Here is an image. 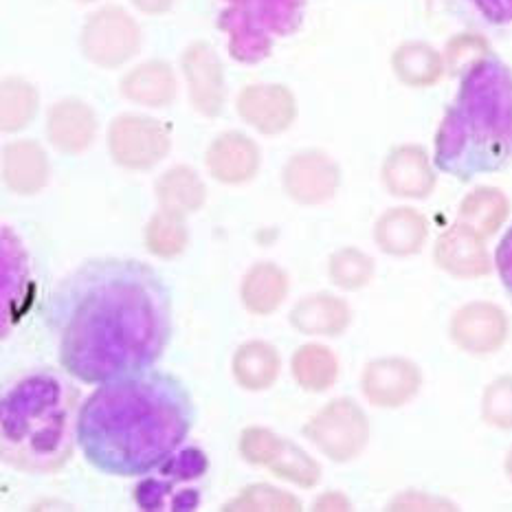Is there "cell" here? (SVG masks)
Returning a JSON list of instances; mask_svg holds the SVG:
<instances>
[{
  "label": "cell",
  "mask_w": 512,
  "mask_h": 512,
  "mask_svg": "<svg viewBox=\"0 0 512 512\" xmlns=\"http://www.w3.org/2000/svg\"><path fill=\"white\" fill-rule=\"evenodd\" d=\"M433 264L455 280H482L495 271V258L488 251V238L455 220L433 244Z\"/></svg>",
  "instance_id": "7c38bea8"
},
{
  "label": "cell",
  "mask_w": 512,
  "mask_h": 512,
  "mask_svg": "<svg viewBox=\"0 0 512 512\" xmlns=\"http://www.w3.org/2000/svg\"><path fill=\"white\" fill-rule=\"evenodd\" d=\"M139 49V31L121 11L95 16L84 31V51L102 66L126 62Z\"/></svg>",
  "instance_id": "2e32d148"
},
{
  "label": "cell",
  "mask_w": 512,
  "mask_h": 512,
  "mask_svg": "<svg viewBox=\"0 0 512 512\" xmlns=\"http://www.w3.org/2000/svg\"><path fill=\"white\" fill-rule=\"evenodd\" d=\"M174 75L168 64L148 62L124 80V93L132 102L146 106H165L174 99Z\"/></svg>",
  "instance_id": "f1b7e54d"
},
{
  "label": "cell",
  "mask_w": 512,
  "mask_h": 512,
  "mask_svg": "<svg viewBox=\"0 0 512 512\" xmlns=\"http://www.w3.org/2000/svg\"><path fill=\"white\" fill-rule=\"evenodd\" d=\"M154 196L159 200V209L187 218L205 205L207 187L192 168L176 165V168L161 174L157 185H154Z\"/></svg>",
  "instance_id": "4316f807"
},
{
  "label": "cell",
  "mask_w": 512,
  "mask_h": 512,
  "mask_svg": "<svg viewBox=\"0 0 512 512\" xmlns=\"http://www.w3.org/2000/svg\"><path fill=\"white\" fill-rule=\"evenodd\" d=\"M183 64L194 106L203 115H218L222 106V73L214 51L205 44H196L185 53Z\"/></svg>",
  "instance_id": "484cf974"
},
{
  "label": "cell",
  "mask_w": 512,
  "mask_h": 512,
  "mask_svg": "<svg viewBox=\"0 0 512 512\" xmlns=\"http://www.w3.org/2000/svg\"><path fill=\"white\" fill-rule=\"evenodd\" d=\"M31 266L27 251L22 249L16 233L9 227L3 229V337L7 326H16L27 313Z\"/></svg>",
  "instance_id": "ffe728a7"
},
{
  "label": "cell",
  "mask_w": 512,
  "mask_h": 512,
  "mask_svg": "<svg viewBox=\"0 0 512 512\" xmlns=\"http://www.w3.org/2000/svg\"><path fill=\"white\" fill-rule=\"evenodd\" d=\"M504 473H506V477H508V482L512 484V447L508 449L506 458H504Z\"/></svg>",
  "instance_id": "74e56055"
},
{
  "label": "cell",
  "mask_w": 512,
  "mask_h": 512,
  "mask_svg": "<svg viewBox=\"0 0 512 512\" xmlns=\"http://www.w3.org/2000/svg\"><path fill=\"white\" fill-rule=\"evenodd\" d=\"M77 418L80 389L69 374H22L5 389L0 403V458L20 473H60L73 458Z\"/></svg>",
  "instance_id": "277c9868"
},
{
  "label": "cell",
  "mask_w": 512,
  "mask_h": 512,
  "mask_svg": "<svg viewBox=\"0 0 512 512\" xmlns=\"http://www.w3.org/2000/svg\"><path fill=\"white\" fill-rule=\"evenodd\" d=\"M222 510H302V502L293 495L280 491V488L269 484H255L244 488V491L222 506Z\"/></svg>",
  "instance_id": "e575fe53"
},
{
  "label": "cell",
  "mask_w": 512,
  "mask_h": 512,
  "mask_svg": "<svg viewBox=\"0 0 512 512\" xmlns=\"http://www.w3.org/2000/svg\"><path fill=\"white\" fill-rule=\"evenodd\" d=\"M36 91L20 80H7L3 88V128L5 132L20 130L36 115Z\"/></svg>",
  "instance_id": "836d02e7"
},
{
  "label": "cell",
  "mask_w": 512,
  "mask_h": 512,
  "mask_svg": "<svg viewBox=\"0 0 512 512\" xmlns=\"http://www.w3.org/2000/svg\"><path fill=\"white\" fill-rule=\"evenodd\" d=\"M282 370L280 352L273 343L262 339H251L242 343L233 354L231 374L236 383L247 392H264L275 385Z\"/></svg>",
  "instance_id": "cb8c5ba5"
},
{
  "label": "cell",
  "mask_w": 512,
  "mask_h": 512,
  "mask_svg": "<svg viewBox=\"0 0 512 512\" xmlns=\"http://www.w3.org/2000/svg\"><path fill=\"white\" fill-rule=\"evenodd\" d=\"M282 181L288 198L297 205L315 207L335 198L341 185V170L328 154L306 150L286 163Z\"/></svg>",
  "instance_id": "4fadbf2b"
},
{
  "label": "cell",
  "mask_w": 512,
  "mask_h": 512,
  "mask_svg": "<svg viewBox=\"0 0 512 512\" xmlns=\"http://www.w3.org/2000/svg\"><path fill=\"white\" fill-rule=\"evenodd\" d=\"M209 471V458L198 447L176 449L168 460L135 486L132 497L141 510H196L200 504V484Z\"/></svg>",
  "instance_id": "8992f818"
},
{
  "label": "cell",
  "mask_w": 512,
  "mask_h": 512,
  "mask_svg": "<svg viewBox=\"0 0 512 512\" xmlns=\"http://www.w3.org/2000/svg\"><path fill=\"white\" fill-rule=\"evenodd\" d=\"M196 409L176 376L143 370L106 381L86 398L77 444L93 469L139 477L168 460L194 427Z\"/></svg>",
  "instance_id": "7a4b0ae2"
},
{
  "label": "cell",
  "mask_w": 512,
  "mask_h": 512,
  "mask_svg": "<svg viewBox=\"0 0 512 512\" xmlns=\"http://www.w3.org/2000/svg\"><path fill=\"white\" fill-rule=\"evenodd\" d=\"M376 275V262L370 253L359 247H341L330 255L328 277L341 291L356 293L372 284Z\"/></svg>",
  "instance_id": "f546056e"
},
{
  "label": "cell",
  "mask_w": 512,
  "mask_h": 512,
  "mask_svg": "<svg viewBox=\"0 0 512 512\" xmlns=\"http://www.w3.org/2000/svg\"><path fill=\"white\" fill-rule=\"evenodd\" d=\"M512 335V321L506 310L486 299L462 304L449 319V339L455 348L471 356L502 352Z\"/></svg>",
  "instance_id": "9c48e42d"
},
{
  "label": "cell",
  "mask_w": 512,
  "mask_h": 512,
  "mask_svg": "<svg viewBox=\"0 0 512 512\" xmlns=\"http://www.w3.org/2000/svg\"><path fill=\"white\" fill-rule=\"evenodd\" d=\"M480 416L495 431H512V374H499L484 387Z\"/></svg>",
  "instance_id": "d6a6232c"
},
{
  "label": "cell",
  "mask_w": 512,
  "mask_h": 512,
  "mask_svg": "<svg viewBox=\"0 0 512 512\" xmlns=\"http://www.w3.org/2000/svg\"><path fill=\"white\" fill-rule=\"evenodd\" d=\"M288 291H291V280L282 266L275 262H258L244 275L240 299L251 315L266 317L284 304Z\"/></svg>",
  "instance_id": "603a6c76"
},
{
  "label": "cell",
  "mask_w": 512,
  "mask_h": 512,
  "mask_svg": "<svg viewBox=\"0 0 512 512\" xmlns=\"http://www.w3.org/2000/svg\"><path fill=\"white\" fill-rule=\"evenodd\" d=\"M238 113L264 135H277L293 124L295 99L284 86H249L238 99Z\"/></svg>",
  "instance_id": "ac0fdd59"
},
{
  "label": "cell",
  "mask_w": 512,
  "mask_h": 512,
  "mask_svg": "<svg viewBox=\"0 0 512 512\" xmlns=\"http://www.w3.org/2000/svg\"><path fill=\"white\" fill-rule=\"evenodd\" d=\"M304 436L330 462L348 464L365 453L372 425L365 409L354 398H335L321 407L304 425Z\"/></svg>",
  "instance_id": "52a82bcc"
},
{
  "label": "cell",
  "mask_w": 512,
  "mask_h": 512,
  "mask_svg": "<svg viewBox=\"0 0 512 512\" xmlns=\"http://www.w3.org/2000/svg\"><path fill=\"white\" fill-rule=\"evenodd\" d=\"M433 163L462 183L512 163V69L497 55H484L460 75L433 139Z\"/></svg>",
  "instance_id": "3957f363"
},
{
  "label": "cell",
  "mask_w": 512,
  "mask_h": 512,
  "mask_svg": "<svg viewBox=\"0 0 512 512\" xmlns=\"http://www.w3.org/2000/svg\"><path fill=\"white\" fill-rule=\"evenodd\" d=\"M240 455L251 466L269 469L284 482L313 488L321 482V466L295 442L266 427H247L240 436Z\"/></svg>",
  "instance_id": "ba28073f"
},
{
  "label": "cell",
  "mask_w": 512,
  "mask_h": 512,
  "mask_svg": "<svg viewBox=\"0 0 512 512\" xmlns=\"http://www.w3.org/2000/svg\"><path fill=\"white\" fill-rule=\"evenodd\" d=\"M425 385L422 367L409 356H378L361 372V394L376 409L394 411L409 405Z\"/></svg>",
  "instance_id": "30bf717a"
},
{
  "label": "cell",
  "mask_w": 512,
  "mask_h": 512,
  "mask_svg": "<svg viewBox=\"0 0 512 512\" xmlns=\"http://www.w3.org/2000/svg\"><path fill=\"white\" fill-rule=\"evenodd\" d=\"M436 163L420 146H398L387 154L381 183L398 200H427L438 185Z\"/></svg>",
  "instance_id": "5bb4252c"
},
{
  "label": "cell",
  "mask_w": 512,
  "mask_h": 512,
  "mask_svg": "<svg viewBox=\"0 0 512 512\" xmlns=\"http://www.w3.org/2000/svg\"><path fill=\"white\" fill-rule=\"evenodd\" d=\"M205 161L218 183L244 185L251 183L260 170V150L240 132H227L211 143Z\"/></svg>",
  "instance_id": "e0dca14e"
},
{
  "label": "cell",
  "mask_w": 512,
  "mask_h": 512,
  "mask_svg": "<svg viewBox=\"0 0 512 512\" xmlns=\"http://www.w3.org/2000/svg\"><path fill=\"white\" fill-rule=\"evenodd\" d=\"M394 69L409 86H431L442 73V60L427 44H405L394 55Z\"/></svg>",
  "instance_id": "1f68e13d"
},
{
  "label": "cell",
  "mask_w": 512,
  "mask_h": 512,
  "mask_svg": "<svg viewBox=\"0 0 512 512\" xmlns=\"http://www.w3.org/2000/svg\"><path fill=\"white\" fill-rule=\"evenodd\" d=\"M49 159L36 141H18L3 150V181L9 192L36 196L49 183Z\"/></svg>",
  "instance_id": "44dd1931"
},
{
  "label": "cell",
  "mask_w": 512,
  "mask_h": 512,
  "mask_svg": "<svg viewBox=\"0 0 512 512\" xmlns=\"http://www.w3.org/2000/svg\"><path fill=\"white\" fill-rule=\"evenodd\" d=\"M429 233L427 216L411 205L389 207L374 222V242L378 251L396 260L418 255L425 249Z\"/></svg>",
  "instance_id": "9a60e30c"
},
{
  "label": "cell",
  "mask_w": 512,
  "mask_h": 512,
  "mask_svg": "<svg viewBox=\"0 0 512 512\" xmlns=\"http://www.w3.org/2000/svg\"><path fill=\"white\" fill-rule=\"evenodd\" d=\"M143 240H146V249L152 255H157L161 260H174L185 253L189 244L187 222L183 216H174L159 209L148 220L146 231H143Z\"/></svg>",
  "instance_id": "4dcf8cb0"
},
{
  "label": "cell",
  "mask_w": 512,
  "mask_h": 512,
  "mask_svg": "<svg viewBox=\"0 0 512 512\" xmlns=\"http://www.w3.org/2000/svg\"><path fill=\"white\" fill-rule=\"evenodd\" d=\"M218 29L227 31L231 58L258 64L269 58L275 38H286L302 27L306 0H227Z\"/></svg>",
  "instance_id": "5b68a950"
},
{
  "label": "cell",
  "mask_w": 512,
  "mask_h": 512,
  "mask_svg": "<svg viewBox=\"0 0 512 512\" xmlns=\"http://www.w3.org/2000/svg\"><path fill=\"white\" fill-rule=\"evenodd\" d=\"M49 324L64 372L102 385L161 359L172 337V299L146 262L88 260L55 286Z\"/></svg>",
  "instance_id": "6da1fadb"
},
{
  "label": "cell",
  "mask_w": 512,
  "mask_h": 512,
  "mask_svg": "<svg viewBox=\"0 0 512 512\" xmlns=\"http://www.w3.org/2000/svg\"><path fill=\"white\" fill-rule=\"evenodd\" d=\"M480 16L495 27L512 25V0H469Z\"/></svg>",
  "instance_id": "8d00e7d4"
},
{
  "label": "cell",
  "mask_w": 512,
  "mask_h": 512,
  "mask_svg": "<svg viewBox=\"0 0 512 512\" xmlns=\"http://www.w3.org/2000/svg\"><path fill=\"white\" fill-rule=\"evenodd\" d=\"M493 258L499 282H502L506 295L512 299V222L506 227L504 236L499 238Z\"/></svg>",
  "instance_id": "d590c367"
},
{
  "label": "cell",
  "mask_w": 512,
  "mask_h": 512,
  "mask_svg": "<svg viewBox=\"0 0 512 512\" xmlns=\"http://www.w3.org/2000/svg\"><path fill=\"white\" fill-rule=\"evenodd\" d=\"M108 148L121 168L146 172L170 152V137L159 121L124 115L110 126Z\"/></svg>",
  "instance_id": "8fae6325"
},
{
  "label": "cell",
  "mask_w": 512,
  "mask_h": 512,
  "mask_svg": "<svg viewBox=\"0 0 512 512\" xmlns=\"http://www.w3.org/2000/svg\"><path fill=\"white\" fill-rule=\"evenodd\" d=\"M512 200L504 189L493 185H477L462 198L458 220L491 240L510 222Z\"/></svg>",
  "instance_id": "7402d4cb"
},
{
  "label": "cell",
  "mask_w": 512,
  "mask_h": 512,
  "mask_svg": "<svg viewBox=\"0 0 512 512\" xmlns=\"http://www.w3.org/2000/svg\"><path fill=\"white\" fill-rule=\"evenodd\" d=\"M288 321L308 337H339L352 324V308L339 295L315 293L299 299Z\"/></svg>",
  "instance_id": "d6986e66"
},
{
  "label": "cell",
  "mask_w": 512,
  "mask_h": 512,
  "mask_svg": "<svg viewBox=\"0 0 512 512\" xmlns=\"http://www.w3.org/2000/svg\"><path fill=\"white\" fill-rule=\"evenodd\" d=\"M295 383L310 394H324L339 381V356L321 343H306L297 348L291 361Z\"/></svg>",
  "instance_id": "83f0119b"
},
{
  "label": "cell",
  "mask_w": 512,
  "mask_h": 512,
  "mask_svg": "<svg viewBox=\"0 0 512 512\" xmlns=\"http://www.w3.org/2000/svg\"><path fill=\"white\" fill-rule=\"evenodd\" d=\"M49 139L55 148L66 154H80L93 143L95 115L82 102H60L51 108L47 121Z\"/></svg>",
  "instance_id": "d4e9b609"
}]
</instances>
